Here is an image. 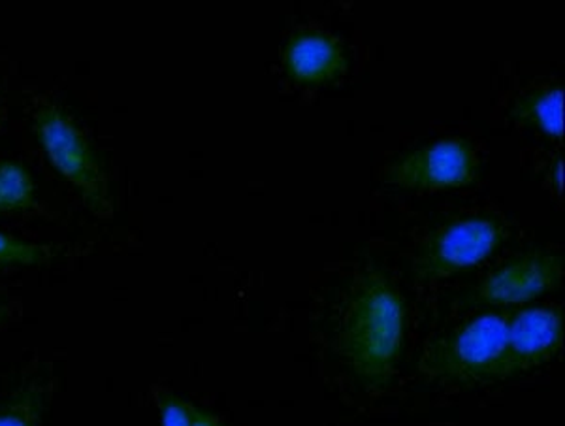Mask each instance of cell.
Returning a JSON list of instances; mask_svg holds the SVG:
<instances>
[{
	"instance_id": "cell-2",
	"label": "cell",
	"mask_w": 565,
	"mask_h": 426,
	"mask_svg": "<svg viewBox=\"0 0 565 426\" xmlns=\"http://www.w3.org/2000/svg\"><path fill=\"white\" fill-rule=\"evenodd\" d=\"M509 311L490 308L463 319L426 349L420 369L439 382L479 387L511 377Z\"/></svg>"
},
{
	"instance_id": "cell-10",
	"label": "cell",
	"mask_w": 565,
	"mask_h": 426,
	"mask_svg": "<svg viewBox=\"0 0 565 426\" xmlns=\"http://www.w3.org/2000/svg\"><path fill=\"white\" fill-rule=\"evenodd\" d=\"M36 204V183L20 162L0 161V213H21Z\"/></svg>"
},
{
	"instance_id": "cell-3",
	"label": "cell",
	"mask_w": 565,
	"mask_h": 426,
	"mask_svg": "<svg viewBox=\"0 0 565 426\" xmlns=\"http://www.w3.org/2000/svg\"><path fill=\"white\" fill-rule=\"evenodd\" d=\"M33 132L53 169L65 178L97 217H111L108 178L84 130L58 104L42 100L33 108Z\"/></svg>"
},
{
	"instance_id": "cell-6",
	"label": "cell",
	"mask_w": 565,
	"mask_h": 426,
	"mask_svg": "<svg viewBox=\"0 0 565 426\" xmlns=\"http://www.w3.org/2000/svg\"><path fill=\"white\" fill-rule=\"evenodd\" d=\"M564 279V257L558 253L527 252L495 266L477 285L469 302L489 308H509L532 302L556 291Z\"/></svg>"
},
{
	"instance_id": "cell-12",
	"label": "cell",
	"mask_w": 565,
	"mask_h": 426,
	"mask_svg": "<svg viewBox=\"0 0 565 426\" xmlns=\"http://www.w3.org/2000/svg\"><path fill=\"white\" fill-rule=\"evenodd\" d=\"M57 247L34 244L0 233V266H39L57 257Z\"/></svg>"
},
{
	"instance_id": "cell-9",
	"label": "cell",
	"mask_w": 565,
	"mask_h": 426,
	"mask_svg": "<svg viewBox=\"0 0 565 426\" xmlns=\"http://www.w3.org/2000/svg\"><path fill=\"white\" fill-rule=\"evenodd\" d=\"M514 121L562 140L564 136V87L545 85L522 95L511 108Z\"/></svg>"
},
{
	"instance_id": "cell-14",
	"label": "cell",
	"mask_w": 565,
	"mask_h": 426,
	"mask_svg": "<svg viewBox=\"0 0 565 426\" xmlns=\"http://www.w3.org/2000/svg\"><path fill=\"white\" fill-rule=\"evenodd\" d=\"M562 183H564V161L562 156H558L548 170V185L554 189V193L562 194Z\"/></svg>"
},
{
	"instance_id": "cell-11",
	"label": "cell",
	"mask_w": 565,
	"mask_h": 426,
	"mask_svg": "<svg viewBox=\"0 0 565 426\" xmlns=\"http://www.w3.org/2000/svg\"><path fill=\"white\" fill-rule=\"evenodd\" d=\"M47 391L44 385H26L0 404V426H42Z\"/></svg>"
},
{
	"instance_id": "cell-16",
	"label": "cell",
	"mask_w": 565,
	"mask_h": 426,
	"mask_svg": "<svg viewBox=\"0 0 565 426\" xmlns=\"http://www.w3.org/2000/svg\"><path fill=\"white\" fill-rule=\"evenodd\" d=\"M8 317V308H7V303L2 302V300H0V323H2V321H4V319H7Z\"/></svg>"
},
{
	"instance_id": "cell-5",
	"label": "cell",
	"mask_w": 565,
	"mask_h": 426,
	"mask_svg": "<svg viewBox=\"0 0 565 426\" xmlns=\"http://www.w3.org/2000/svg\"><path fill=\"white\" fill-rule=\"evenodd\" d=\"M479 175L476 149L450 136L402 153L386 167L385 181L407 191H450L473 185Z\"/></svg>"
},
{
	"instance_id": "cell-7",
	"label": "cell",
	"mask_w": 565,
	"mask_h": 426,
	"mask_svg": "<svg viewBox=\"0 0 565 426\" xmlns=\"http://www.w3.org/2000/svg\"><path fill=\"white\" fill-rule=\"evenodd\" d=\"M564 345V313L556 303L509 313L508 359L511 375L543 366Z\"/></svg>"
},
{
	"instance_id": "cell-4",
	"label": "cell",
	"mask_w": 565,
	"mask_h": 426,
	"mask_svg": "<svg viewBox=\"0 0 565 426\" xmlns=\"http://www.w3.org/2000/svg\"><path fill=\"white\" fill-rule=\"evenodd\" d=\"M508 221L495 213H473L437 226L413 255V276L431 284L481 265L509 238Z\"/></svg>"
},
{
	"instance_id": "cell-13",
	"label": "cell",
	"mask_w": 565,
	"mask_h": 426,
	"mask_svg": "<svg viewBox=\"0 0 565 426\" xmlns=\"http://www.w3.org/2000/svg\"><path fill=\"white\" fill-rule=\"evenodd\" d=\"M157 406L161 415V426H191L193 425L196 407L191 406L189 402L183 401L174 393L157 394Z\"/></svg>"
},
{
	"instance_id": "cell-1",
	"label": "cell",
	"mask_w": 565,
	"mask_h": 426,
	"mask_svg": "<svg viewBox=\"0 0 565 426\" xmlns=\"http://www.w3.org/2000/svg\"><path fill=\"white\" fill-rule=\"evenodd\" d=\"M407 308L398 287L380 270L354 279L341 311L335 345L354 377L367 387L391 382L404 348Z\"/></svg>"
},
{
	"instance_id": "cell-8",
	"label": "cell",
	"mask_w": 565,
	"mask_h": 426,
	"mask_svg": "<svg viewBox=\"0 0 565 426\" xmlns=\"http://www.w3.org/2000/svg\"><path fill=\"white\" fill-rule=\"evenodd\" d=\"M282 68L296 84L321 85L340 78L348 68V58L340 42L330 34L303 29L285 44Z\"/></svg>"
},
{
	"instance_id": "cell-15",
	"label": "cell",
	"mask_w": 565,
	"mask_h": 426,
	"mask_svg": "<svg viewBox=\"0 0 565 426\" xmlns=\"http://www.w3.org/2000/svg\"><path fill=\"white\" fill-rule=\"evenodd\" d=\"M191 426H223L218 423L217 417H213L212 414H207V412H202V409H196V414H194L193 425Z\"/></svg>"
}]
</instances>
